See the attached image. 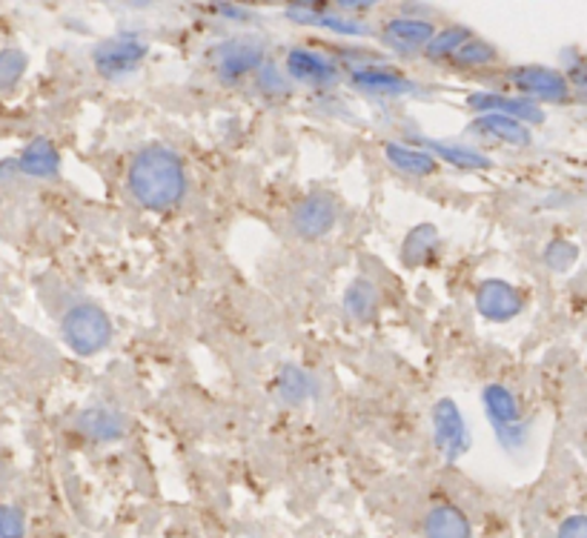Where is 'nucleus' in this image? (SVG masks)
I'll return each mask as SVG.
<instances>
[{"mask_svg": "<svg viewBox=\"0 0 587 538\" xmlns=\"http://www.w3.org/2000/svg\"><path fill=\"white\" fill-rule=\"evenodd\" d=\"M127 190L141 209L169 213L187 198L190 175L183 158L167 143H146L127 167Z\"/></svg>", "mask_w": 587, "mask_h": 538, "instance_id": "f257e3e1", "label": "nucleus"}, {"mask_svg": "<svg viewBox=\"0 0 587 538\" xmlns=\"http://www.w3.org/2000/svg\"><path fill=\"white\" fill-rule=\"evenodd\" d=\"M112 318L92 302L72 304L61 318V338L80 358H92L112 344Z\"/></svg>", "mask_w": 587, "mask_h": 538, "instance_id": "f03ea898", "label": "nucleus"}, {"mask_svg": "<svg viewBox=\"0 0 587 538\" xmlns=\"http://www.w3.org/2000/svg\"><path fill=\"white\" fill-rule=\"evenodd\" d=\"M267 61V47L261 38H230L209 52V64L221 84H241L258 72Z\"/></svg>", "mask_w": 587, "mask_h": 538, "instance_id": "7ed1b4c3", "label": "nucleus"}, {"mask_svg": "<svg viewBox=\"0 0 587 538\" xmlns=\"http://www.w3.org/2000/svg\"><path fill=\"white\" fill-rule=\"evenodd\" d=\"M342 218V204L333 192L316 190L310 195H304L295 204L293 215H290V230L302 241H321L335 230V223Z\"/></svg>", "mask_w": 587, "mask_h": 538, "instance_id": "20e7f679", "label": "nucleus"}, {"mask_svg": "<svg viewBox=\"0 0 587 538\" xmlns=\"http://www.w3.org/2000/svg\"><path fill=\"white\" fill-rule=\"evenodd\" d=\"M508 80L519 95L533 103L571 101V80L564 78L559 69H550V66H513V69L508 72Z\"/></svg>", "mask_w": 587, "mask_h": 538, "instance_id": "39448f33", "label": "nucleus"}, {"mask_svg": "<svg viewBox=\"0 0 587 538\" xmlns=\"http://www.w3.org/2000/svg\"><path fill=\"white\" fill-rule=\"evenodd\" d=\"M473 304H476V312L484 321L508 324V321L522 316L527 298H524V293L516 284H510L505 278H484V281L476 284Z\"/></svg>", "mask_w": 587, "mask_h": 538, "instance_id": "423d86ee", "label": "nucleus"}, {"mask_svg": "<svg viewBox=\"0 0 587 538\" xmlns=\"http://www.w3.org/2000/svg\"><path fill=\"white\" fill-rule=\"evenodd\" d=\"M284 72L293 84H302V87L310 89H333L342 80L339 61L310 47L290 49L284 57Z\"/></svg>", "mask_w": 587, "mask_h": 538, "instance_id": "0eeeda50", "label": "nucleus"}, {"mask_svg": "<svg viewBox=\"0 0 587 538\" xmlns=\"http://www.w3.org/2000/svg\"><path fill=\"white\" fill-rule=\"evenodd\" d=\"M150 55L146 40L136 38V35H118V38L101 40L92 49V64L104 78L115 80L124 78L129 72H136L143 64V57Z\"/></svg>", "mask_w": 587, "mask_h": 538, "instance_id": "6e6552de", "label": "nucleus"}, {"mask_svg": "<svg viewBox=\"0 0 587 538\" xmlns=\"http://www.w3.org/2000/svg\"><path fill=\"white\" fill-rule=\"evenodd\" d=\"M433 438L436 447L445 452V459H459L470 450V430L468 421L461 415L459 404L452 398H438L433 407Z\"/></svg>", "mask_w": 587, "mask_h": 538, "instance_id": "1a4fd4ad", "label": "nucleus"}, {"mask_svg": "<svg viewBox=\"0 0 587 538\" xmlns=\"http://www.w3.org/2000/svg\"><path fill=\"white\" fill-rule=\"evenodd\" d=\"M433 35H436L433 21L416 15H396L381 26V40H384V47L398 52V55H416V52H424V47H428Z\"/></svg>", "mask_w": 587, "mask_h": 538, "instance_id": "9d476101", "label": "nucleus"}, {"mask_svg": "<svg viewBox=\"0 0 587 538\" xmlns=\"http://www.w3.org/2000/svg\"><path fill=\"white\" fill-rule=\"evenodd\" d=\"M468 106L476 115H487V112L510 115V118L522 120L527 127L545 124V112L539 110V103L527 101L522 95H505V92H493V89H478V92H470L468 95Z\"/></svg>", "mask_w": 587, "mask_h": 538, "instance_id": "9b49d317", "label": "nucleus"}, {"mask_svg": "<svg viewBox=\"0 0 587 538\" xmlns=\"http://www.w3.org/2000/svg\"><path fill=\"white\" fill-rule=\"evenodd\" d=\"M349 84H353L358 92L375 95V98L416 95V80H410L398 69H390V66H379V64L356 66V69L349 72Z\"/></svg>", "mask_w": 587, "mask_h": 538, "instance_id": "f8f14e48", "label": "nucleus"}, {"mask_svg": "<svg viewBox=\"0 0 587 538\" xmlns=\"http://www.w3.org/2000/svg\"><path fill=\"white\" fill-rule=\"evenodd\" d=\"M416 143L424 146L438 164H447V167L459 169V172H487V169H493L490 155H484L482 150L470 146V143L438 141V138H424V134H419Z\"/></svg>", "mask_w": 587, "mask_h": 538, "instance_id": "ddd939ff", "label": "nucleus"}, {"mask_svg": "<svg viewBox=\"0 0 587 538\" xmlns=\"http://www.w3.org/2000/svg\"><path fill=\"white\" fill-rule=\"evenodd\" d=\"M61 167H64V161H61V150L52 138H33L17 155L21 175L35 178V181H55L61 175Z\"/></svg>", "mask_w": 587, "mask_h": 538, "instance_id": "4468645a", "label": "nucleus"}, {"mask_svg": "<svg viewBox=\"0 0 587 538\" xmlns=\"http://www.w3.org/2000/svg\"><path fill=\"white\" fill-rule=\"evenodd\" d=\"M381 152H384V161H387L390 167L396 169L398 175H407V178H430V175H436L438 167H442V164L416 141H387L381 146Z\"/></svg>", "mask_w": 587, "mask_h": 538, "instance_id": "2eb2a0df", "label": "nucleus"}, {"mask_svg": "<svg viewBox=\"0 0 587 538\" xmlns=\"http://www.w3.org/2000/svg\"><path fill=\"white\" fill-rule=\"evenodd\" d=\"M470 134H476L482 141L505 143V146H531L533 141L527 124L510 118V115H496V112L476 115V120L470 124Z\"/></svg>", "mask_w": 587, "mask_h": 538, "instance_id": "dca6fc26", "label": "nucleus"}, {"mask_svg": "<svg viewBox=\"0 0 587 538\" xmlns=\"http://www.w3.org/2000/svg\"><path fill=\"white\" fill-rule=\"evenodd\" d=\"M381 304H384L381 286L375 284L373 278L365 276L353 278L342 295L344 316H347L349 321H356V324H370V321H375L381 312Z\"/></svg>", "mask_w": 587, "mask_h": 538, "instance_id": "f3484780", "label": "nucleus"}, {"mask_svg": "<svg viewBox=\"0 0 587 538\" xmlns=\"http://www.w3.org/2000/svg\"><path fill=\"white\" fill-rule=\"evenodd\" d=\"M286 17L295 21V24L304 26H318V29H327V33L342 35V38H367L373 35V29L361 21V17L349 15H330L324 9H286Z\"/></svg>", "mask_w": 587, "mask_h": 538, "instance_id": "a211bd4d", "label": "nucleus"}, {"mask_svg": "<svg viewBox=\"0 0 587 538\" xmlns=\"http://www.w3.org/2000/svg\"><path fill=\"white\" fill-rule=\"evenodd\" d=\"M78 430L89 441H118L127 436L129 421L124 412L112 410V407H89L78 415Z\"/></svg>", "mask_w": 587, "mask_h": 538, "instance_id": "6ab92c4d", "label": "nucleus"}, {"mask_svg": "<svg viewBox=\"0 0 587 538\" xmlns=\"http://www.w3.org/2000/svg\"><path fill=\"white\" fill-rule=\"evenodd\" d=\"M438 241H442V238H438L436 223H416L413 230H407L405 241H401V249H398V258H401V264H405L407 269H424L433 261V255L438 253Z\"/></svg>", "mask_w": 587, "mask_h": 538, "instance_id": "aec40b11", "label": "nucleus"}, {"mask_svg": "<svg viewBox=\"0 0 587 538\" xmlns=\"http://www.w3.org/2000/svg\"><path fill=\"white\" fill-rule=\"evenodd\" d=\"M272 393L284 407H302L312 396L310 372L298 364H284L272 381Z\"/></svg>", "mask_w": 587, "mask_h": 538, "instance_id": "412c9836", "label": "nucleus"}, {"mask_svg": "<svg viewBox=\"0 0 587 538\" xmlns=\"http://www.w3.org/2000/svg\"><path fill=\"white\" fill-rule=\"evenodd\" d=\"M482 404L493 427H505V424H516L522 419V407H519L516 393L505 384H487L482 389Z\"/></svg>", "mask_w": 587, "mask_h": 538, "instance_id": "4be33fe9", "label": "nucleus"}, {"mask_svg": "<svg viewBox=\"0 0 587 538\" xmlns=\"http://www.w3.org/2000/svg\"><path fill=\"white\" fill-rule=\"evenodd\" d=\"M424 536L428 538H470L468 515L461 513L459 507L438 504L424 515Z\"/></svg>", "mask_w": 587, "mask_h": 538, "instance_id": "5701e85b", "label": "nucleus"}, {"mask_svg": "<svg viewBox=\"0 0 587 538\" xmlns=\"http://www.w3.org/2000/svg\"><path fill=\"white\" fill-rule=\"evenodd\" d=\"M496 61H499V49L493 47L490 40L470 35L456 49V55L450 57V66H456V69H484V66H493Z\"/></svg>", "mask_w": 587, "mask_h": 538, "instance_id": "b1692460", "label": "nucleus"}, {"mask_svg": "<svg viewBox=\"0 0 587 538\" xmlns=\"http://www.w3.org/2000/svg\"><path fill=\"white\" fill-rule=\"evenodd\" d=\"M468 26H445V29H436V35L430 38V43L424 47V57L430 64H450V57L456 55V49L470 38Z\"/></svg>", "mask_w": 587, "mask_h": 538, "instance_id": "393cba45", "label": "nucleus"}, {"mask_svg": "<svg viewBox=\"0 0 587 538\" xmlns=\"http://www.w3.org/2000/svg\"><path fill=\"white\" fill-rule=\"evenodd\" d=\"M255 87H258V92H261L264 98H270V101H281V98L293 95V80L286 78L284 66H278L270 57L255 72Z\"/></svg>", "mask_w": 587, "mask_h": 538, "instance_id": "a878e982", "label": "nucleus"}, {"mask_svg": "<svg viewBox=\"0 0 587 538\" xmlns=\"http://www.w3.org/2000/svg\"><path fill=\"white\" fill-rule=\"evenodd\" d=\"M26 69H29V57H26L24 49H0V92L17 87L21 78L26 75Z\"/></svg>", "mask_w": 587, "mask_h": 538, "instance_id": "bb28decb", "label": "nucleus"}, {"mask_svg": "<svg viewBox=\"0 0 587 538\" xmlns=\"http://www.w3.org/2000/svg\"><path fill=\"white\" fill-rule=\"evenodd\" d=\"M541 258H545V264H548L553 272H567L573 264L579 261V246L573 244V241H564V238H556V241H550V244L545 246Z\"/></svg>", "mask_w": 587, "mask_h": 538, "instance_id": "cd10ccee", "label": "nucleus"}, {"mask_svg": "<svg viewBox=\"0 0 587 538\" xmlns=\"http://www.w3.org/2000/svg\"><path fill=\"white\" fill-rule=\"evenodd\" d=\"M26 515L21 507L0 504V538H24Z\"/></svg>", "mask_w": 587, "mask_h": 538, "instance_id": "c85d7f7f", "label": "nucleus"}, {"mask_svg": "<svg viewBox=\"0 0 587 538\" xmlns=\"http://www.w3.org/2000/svg\"><path fill=\"white\" fill-rule=\"evenodd\" d=\"M496 438L505 450H519L524 441H527V424L516 421V424H505V427H496Z\"/></svg>", "mask_w": 587, "mask_h": 538, "instance_id": "c756f323", "label": "nucleus"}, {"mask_svg": "<svg viewBox=\"0 0 587 538\" xmlns=\"http://www.w3.org/2000/svg\"><path fill=\"white\" fill-rule=\"evenodd\" d=\"M556 538H587V515H571L559 524Z\"/></svg>", "mask_w": 587, "mask_h": 538, "instance_id": "7c9ffc66", "label": "nucleus"}, {"mask_svg": "<svg viewBox=\"0 0 587 538\" xmlns=\"http://www.w3.org/2000/svg\"><path fill=\"white\" fill-rule=\"evenodd\" d=\"M342 15H367L370 9H375L381 0H333Z\"/></svg>", "mask_w": 587, "mask_h": 538, "instance_id": "2f4dec72", "label": "nucleus"}, {"mask_svg": "<svg viewBox=\"0 0 587 538\" xmlns=\"http://www.w3.org/2000/svg\"><path fill=\"white\" fill-rule=\"evenodd\" d=\"M21 169H17V158H3L0 161V187H9V183L15 181Z\"/></svg>", "mask_w": 587, "mask_h": 538, "instance_id": "473e14b6", "label": "nucleus"}, {"mask_svg": "<svg viewBox=\"0 0 587 538\" xmlns=\"http://www.w3.org/2000/svg\"><path fill=\"white\" fill-rule=\"evenodd\" d=\"M293 9H324L327 3H333V0H286Z\"/></svg>", "mask_w": 587, "mask_h": 538, "instance_id": "72a5a7b5", "label": "nucleus"}]
</instances>
